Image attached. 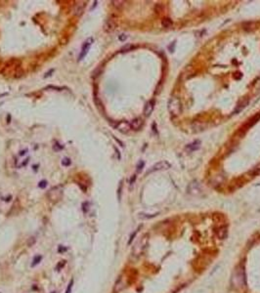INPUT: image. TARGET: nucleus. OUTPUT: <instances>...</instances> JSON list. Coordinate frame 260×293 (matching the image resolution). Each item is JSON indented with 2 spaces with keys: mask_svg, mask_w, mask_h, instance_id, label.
<instances>
[{
  "mask_svg": "<svg viewBox=\"0 0 260 293\" xmlns=\"http://www.w3.org/2000/svg\"><path fill=\"white\" fill-rule=\"evenodd\" d=\"M53 148H54V150H56L63 149V147H62V146H59V144H55V145H54V147H53Z\"/></svg>",
  "mask_w": 260,
  "mask_h": 293,
  "instance_id": "30",
  "label": "nucleus"
},
{
  "mask_svg": "<svg viewBox=\"0 0 260 293\" xmlns=\"http://www.w3.org/2000/svg\"><path fill=\"white\" fill-rule=\"evenodd\" d=\"M58 251H59V253H61V252H66V251H67V248L66 247H63V246H61V245H60V246H59V248H58Z\"/></svg>",
  "mask_w": 260,
  "mask_h": 293,
  "instance_id": "27",
  "label": "nucleus"
},
{
  "mask_svg": "<svg viewBox=\"0 0 260 293\" xmlns=\"http://www.w3.org/2000/svg\"><path fill=\"white\" fill-rule=\"evenodd\" d=\"M144 244H145V242H144L143 239H142L141 241H139L138 243L136 244L135 248H134V254H136V255H140V254L143 252V248H144L143 245Z\"/></svg>",
  "mask_w": 260,
  "mask_h": 293,
  "instance_id": "13",
  "label": "nucleus"
},
{
  "mask_svg": "<svg viewBox=\"0 0 260 293\" xmlns=\"http://www.w3.org/2000/svg\"><path fill=\"white\" fill-rule=\"evenodd\" d=\"M247 104H248V100H247V99H245V100H242V101L239 104V106H238V107H237L236 110L234 111V113L236 114V113H240V111H241V110H242V108H245V107H247Z\"/></svg>",
  "mask_w": 260,
  "mask_h": 293,
  "instance_id": "15",
  "label": "nucleus"
},
{
  "mask_svg": "<svg viewBox=\"0 0 260 293\" xmlns=\"http://www.w3.org/2000/svg\"><path fill=\"white\" fill-rule=\"evenodd\" d=\"M171 167V164H170L168 161H159V162L156 163L152 168H151L149 171L147 172V174L149 173H152V172H155V171H160V170H166V169H169Z\"/></svg>",
  "mask_w": 260,
  "mask_h": 293,
  "instance_id": "4",
  "label": "nucleus"
},
{
  "mask_svg": "<svg viewBox=\"0 0 260 293\" xmlns=\"http://www.w3.org/2000/svg\"><path fill=\"white\" fill-rule=\"evenodd\" d=\"M188 191H189L190 194H198V192H200V184H198L197 181H194V182H192L191 184H190Z\"/></svg>",
  "mask_w": 260,
  "mask_h": 293,
  "instance_id": "10",
  "label": "nucleus"
},
{
  "mask_svg": "<svg viewBox=\"0 0 260 293\" xmlns=\"http://www.w3.org/2000/svg\"><path fill=\"white\" fill-rule=\"evenodd\" d=\"M47 196L51 202H58L63 197V186H56L49 190Z\"/></svg>",
  "mask_w": 260,
  "mask_h": 293,
  "instance_id": "3",
  "label": "nucleus"
},
{
  "mask_svg": "<svg viewBox=\"0 0 260 293\" xmlns=\"http://www.w3.org/2000/svg\"><path fill=\"white\" fill-rule=\"evenodd\" d=\"M121 188H122V185H121H121H119V188H118V199L121 200Z\"/></svg>",
  "mask_w": 260,
  "mask_h": 293,
  "instance_id": "31",
  "label": "nucleus"
},
{
  "mask_svg": "<svg viewBox=\"0 0 260 293\" xmlns=\"http://www.w3.org/2000/svg\"><path fill=\"white\" fill-rule=\"evenodd\" d=\"M131 129L133 130H139L140 128L143 126V120L140 117H137V118H134L130 123Z\"/></svg>",
  "mask_w": 260,
  "mask_h": 293,
  "instance_id": "11",
  "label": "nucleus"
},
{
  "mask_svg": "<svg viewBox=\"0 0 260 293\" xmlns=\"http://www.w3.org/2000/svg\"><path fill=\"white\" fill-rule=\"evenodd\" d=\"M116 23L114 21L113 19H109L106 21V23L104 24V30L106 32H111L116 29Z\"/></svg>",
  "mask_w": 260,
  "mask_h": 293,
  "instance_id": "8",
  "label": "nucleus"
},
{
  "mask_svg": "<svg viewBox=\"0 0 260 293\" xmlns=\"http://www.w3.org/2000/svg\"><path fill=\"white\" fill-rule=\"evenodd\" d=\"M139 229H140V227H139L138 229H137V230H136V231H134V233H133V234H132V236H130V239H129V241H128V244H130V243H131V242H132V241H133V239H134V238H135V236H136V234H137V233H138Z\"/></svg>",
  "mask_w": 260,
  "mask_h": 293,
  "instance_id": "23",
  "label": "nucleus"
},
{
  "mask_svg": "<svg viewBox=\"0 0 260 293\" xmlns=\"http://www.w3.org/2000/svg\"><path fill=\"white\" fill-rule=\"evenodd\" d=\"M65 264H66V261H61L60 263L58 264V266L56 267V269L59 271V270H60V268H63L64 266H65Z\"/></svg>",
  "mask_w": 260,
  "mask_h": 293,
  "instance_id": "26",
  "label": "nucleus"
},
{
  "mask_svg": "<svg viewBox=\"0 0 260 293\" xmlns=\"http://www.w3.org/2000/svg\"><path fill=\"white\" fill-rule=\"evenodd\" d=\"M244 267L240 266L238 267L236 271H235L233 277H232V283L236 287H242L245 285V271Z\"/></svg>",
  "mask_w": 260,
  "mask_h": 293,
  "instance_id": "1",
  "label": "nucleus"
},
{
  "mask_svg": "<svg viewBox=\"0 0 260 293\" xmlns=\"http://www.w3.org/2000/svg\"><path fill=\"white\" fill-rule=\"evenodd\" d=\"M200 141H195L194 143L187 146V150H189L190 152H193V150H197L198 149H200Z\"/></svg>",
  "mask_w": 260,
  "mask_h": 293,
  "instance_id": "14",
  "label": "nucleus"
},
{
  "mask_svg": "<svg viewBox=\"0 0 260 293\" xmlns=\"http://www.w3.org/2000/svg\"><path fill=\"white\" fill-rule=\"evenodd\" d=\"M41 259H42V256H40V255H37V256H35L34 259H33V261H32V267H34L35 265H37L39 262L41 261Z\"/></svg>",
  "mask_w": 260,
  "mask_h": 293,
  "instance_id": "18",
  "label": "nucleus"
},
{
  "mask_svg": "<svg viewBox=\"0 0 260 293\" xmlns=\"http://www.w3.org/2000/svg\"><path fill=\"white\" fill-rule=\"evenodd\" d=\"M172 26V22L169 19H164L163 20V27H169Z\"/></svg>",
  "mask_w": 260,
  "mask_h": 293,
  "instance_id": "17",
  "label": "nucleus"
},
{
  "mask_svg": "<svg viewBox=\"0 0 260 293\" xmlns=\"http://www.w3.org/2000/svg\"><path fill=\"white\" fill-rule=\"evenodd\" d=\"M111 3L114 4V6L116 8H121V7H122V5H123L124 2L123 1H113Z\"/></svg>",
  "mask_w": 260,
  "mask_h": 293,
  "instance_id": "21",
  "label": "nucleus"
},
{
  "mask_svg": "<svg viewBox=\"0 0 260 293\" xmlns=\"http://www.w3.org/2000/svg\"><path fill=\"white\" fill-rule=\"evenodd\" d=\"M136 180V175H133V177L131 178V180H130V185H133V183H134V181Z\"/></svg>",
  "mask_w": 260,
  "mask_h": 293,
  "instance_id": "32",
  "label": "nucleus"
},
{
  "mask_svg": "<svg viewBox=\"0 0 260 293\" xmlns=\"http://www.w3.org/2000/svg\"><path fill=\"white\" fill-rule=\"evenodd\" d=\"M27 152V150H21L20 152V155H26V152Z\"/></svg>",
  "mask_w": 260,
  "mask_h": 293,
  "instance_id": "33",
  "label": "nucleus"
},
{
  "mask_svg": "<svg viewBox=\"0 0 260 293\" xmlns=\"http://www.w3.org/2000/svg\"><path fill=\"white\" fill-rule=\"evenodd\" d=\"M85 7H86V2H84V1L77 2V3L74 5V9H72L74 15L77 16V17H80L83 14V12H84Z\"/></svg>",
  "mask_w": 260,
  "mask_h": 293,
  "instance_id": "6",
  "label": "nucleus"
},
{
  "mask_svg": "<svg viewBox=\"0 0 260 293\" xmlns=\"http://www.w3.org/2000/svg\"><path fill=\"white\" fill-rule=\"evenodd\" d=\"M71 161L69 158H64V159L62 160V165L63 166H69L71 165Z\"/></svg>",
  "mask_w": 260,
  "mask_h": 293,
  "instance_id": "20",
  "label": "nucleus"
},
{
  "mask_svg": "<svg viewBox=\"0 0 260 293\" xmlns=\"http://www.w3.org/2000/svg\"><path fill=\"white\" fill-rule=\"evenodd\" d=\"M93 42H94V39L92 37H89L87 40L85 41L84 44H83V46H82V49H81V52H80V54H79V57H78V60L81 61L82 59L87 55L89 49H90V47H91L92 44H93Z\"/></svg>",
  "mask_w": 260,
  "mask_h": 293,
  "instance_id": "5",
  "label": "nucleus"
},
{
  "mask_svg": "<svg viewBox=\"0 0 260 293\" xmlns=\"http://www.w3.org/2000/svg\"><path fill=\"white\" fill-rule=\"evenodd\" d=\"M47 89H57L58 91L62 90V88L61 87H56V86H47Z\"/></svg>",
  "mask_w": 260,
  "mask_h": 293,
  "instance_id": "29",
  "label": "nucleus"
},
{
  "mask_svg": "<svg viewBox=\"0 0 260 293\" xmlns=\"http://www.w3.org/2000/svg\"><path fill=\"white\" fill-rule=\"evenodd\" d=\"M116 129L118 130L119 132L126 134L130 131L131 126H130V123H128L127 121H119V122H117L116 125Z\"/></svg>",
  "mask_w": 260,
  "mask_h": 293,
  "instance_id": "7",
  "label": "nucleus"
},
{
  "mask_svg": "<svg viewBox=\"0 0 260 293\" xmlns=\"http://www.w3.org/2000/svg\"><path fill=\"white\" fill-rule=\"evenodd\" d=\"M124 281H123V278H119L118 280H117V281L116 283V284H114V293H118V292H121L122 289L124 288Z\"/></svg>",
  "mask_w": 260,
  "mask_h": 293,
  "instance_id": "12",
  "label": "nucleus"
},
{
  "mask_svg": "<svg viewBox=\"0 0 260 293\" xmlns=\"http://www.w3.org/2000/svg\"><path fill=\"white\" fill-rule=\"evenodd\" d=\"M46 186H47V182H46V181H41V182H39V184H38V187H39V188H40V189H44V188H46Z\"/></svg>",
  "mask_w": 260,
  "mask_h": 293,
  "instance_id": "24",
  "label": "nucleus"
},
{
  "mask_svg": "<svg viewBox=\"0 0 260 293\" xmlns=\"http://www.w3.org/2000/svg\"><path fill=\"white\" fill-rule=\"evenodd\" d=\"M132 48H133V46H132V45H130V44H127V45H125L124 47H122V48H121V52L129 51V50H131Z\"/></svg>",
  "mask_w": 260,
  "mask_h": 293,
  "instance_id": "22",
  "label": "nucleus"
},
{
  "mask_svg": "<svg viewBox=\"0 0 260 293\" xmlns=\"http://www.w3.org/2000/svg\"><path fill=\"white\" fill-rule=\"evenodd\" d=\"M167 108H168V111L172 115H179L182 111V104H181L180 100L176 97H172L169 99L168 105H167Z\"/></svg>",
  "mask_w": 260,
  "mask_h": 293,
  "instance_id": "2",
  "label": "nucleus"
},
{
  "mask_svg": "<svg viewBox=\"0 0 260 293\" xmlns=\"http://www.w3.org/2000/svg\"><path fill=\"white\" fill-rule=\"evenodd\" d=\"M72 284H74V280H71V283H69V286H68V288H67V290H66V292H65V293H71V290Z\"/></svg>",
  "mask_w": 260,
  "mask_h": 293,
  "instance_id": "25",
  "label": "nucleus"
},
{
  "mask_svg": "<svg viewBox=\"0 0 260 293\" xmlns=\"http://www.w3.org/2000/svg\"><path fill=\"white\" fill-rule=\"evenodd\" d=\"M126 38H127V35H125V34H121V35H119V37H118V39L121 41H124Z\"/></svg>",
  "mask_w": 260,
  "mask_h": 293,
  "instance_id": "28",
  "label": "nucleus"
},
{
  "mask_svg": "<svg viewBox=\"0 0 260 293\" xmlns=\"http://www.w3.org/2000/svg\"><path fill=\"white\" fill-rule=\"evenodd\" d=\"M153 108H155V101L153 100H151L146 104L144 108V114L145 116H150L152 113L153 111Z\"/></svg>",
  "mask_w": 260,
  "mask_h": 293,
  "instance_id": "9",
  "label": "nucleus"
},
{
  "mask_svg": "<svg viewBox=\"0 0 260 293\" xmlns=\"http://www.w3.org/2000/svg\"><path fill=\"white\" fill-rule=\"evenodd\" d=\"M217 236L219 238H225L226 236H227V229L226 228L219 229V231H217Z\"/></svg>",
  "mask_w": 260,
  "mask_h": 293,
  "instance_id": "16",
  "label": "nucleus"
},
{
  "mask_svg": "<svg viewBox=\"0 0 260 293\" xmlns=\"http://www.w3.org/2000/svg\"><path fill=\"white\" fill-rule=\"evenodd\" d=\"M145 165V162L143 160H140L138 164H137V172H141V170L143 169V167Z\"/></svg>",
  "mask_w": 260,
  "mask_h": 293,
  "instance_id": "19",
  "label": "nucleus"
}]
</instances>
